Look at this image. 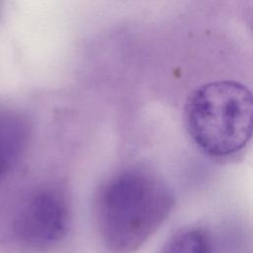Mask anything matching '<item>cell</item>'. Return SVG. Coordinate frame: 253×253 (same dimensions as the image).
<instances>
[{
	"mask_svg": "<svg viewBox=\"0 0 253 253\" xmlns=\"http://www.w3.org/2000/svg\"><path fill=\"white\" fill-rule=\"evenodd\" d=\"M70 217L67 195L57 184H43L20 204L13 218L18 240L33 250L52 247L65 235Z\"/></svg>",
	"mask_w": 253,
	"mask_h": 253,
	"instance_id": "3957f363",
	"label": "cell"
},
{
	"mask_svg": "<svg viewBox=\"0 0 253 253\" xmlns=\"http://www.w3.org/2000/svg\"><path fill=\"white\" fill-rule=\"evenodd\" d=\"M185 123L206 153L216 157L234 154L253 136V93L235 81L205 84L189 97Z\"/></svg>",
	"mask_w": 253,
	"mask_h": 253,
	"instance_id": "7a4b0ae2",
	"label": "cell"
},
{
	"mask_svg": "<svg viewBox=\"0 0 253 253\" xmlns=\"http://www.w3.org/2000/svg\"><path fill=\"white\" fill-rule=\"evenodd\" d=\"M164 253H210L207 235L201 229H187L173 237Z\"/></svg>",
	"mask_w": 253,
	"mask_h": 253,
	"instance_id": "5b68a950",
	"label": "cell"
},
{
	"mask_svg": "<svg viewBox=\"0 0 253 253\" xmlns=\"http://www.w3.org/2000/svg\"><path fill=\"white\" fill-rule=\"evenodd\" d=\"M31 135V126L25 115L0 107V183L24 154Z\"/></svg>",
	"mask_w": 253,
	"mask_h": 253,
	"instance_id": "277c9868",
	"label": "cell"
},
{
	"mask_svg": "<svg viewBox=\"0 0 253 253\" xmlns=\"http://www.w3.org/2000/svg\"><path fill=\"white\" fill-rule=\"evenodd\" d=\"M173 196L156 175L127 168L110 177L100 188L96 215L102 239L114 253L139 248L167 218Z\"/></svg>",
	"mask_w": 253,
	"mask_h": 253,
	"instance_id": "6da1fadb",
	"label": "cell"
}]
</instances>
